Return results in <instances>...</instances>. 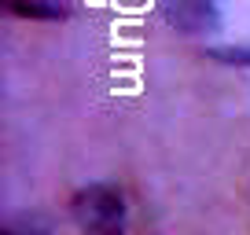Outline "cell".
Masks as SVG:
<instances>
[{
    "mask_svg": "<svg viewBox=\"0 0 250 235\" xmlns=\"http://www.w3.org/2000/svg\"><path fill=\"white\" fill-rule=\"evenodd\" d=\"M74 217H78L81 232H88V235H122V224H125L122 195L114 188H107V184L85 188L74 198Z\"/></svg>",
    "mask_w": 250,
    "mask_h": 235,
    "instance_id": "6da1fadb",
    "label": "cell"
}]
</instances>
